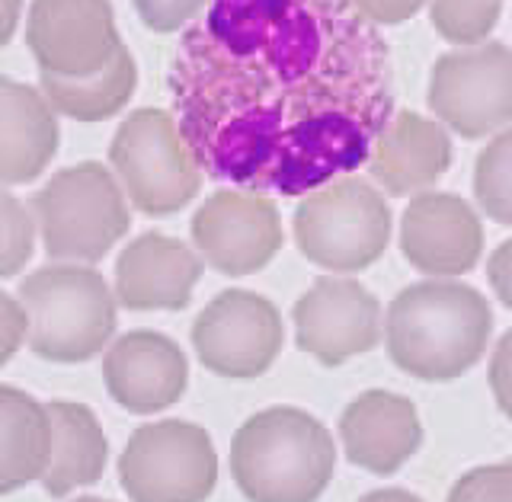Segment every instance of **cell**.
Here are the masks:
<instances>
[{"label":"cell","instance_id":"6da1fadb","mask_svg":"<svg viewBox=\"0 0 512 502\" xmlns=\"http://www.w3.org/2000/svg\"><path fill=\"white\" fill-rule=\"evenodd\" d=\"M176 125L212 180L308 196L391 122V52L352 0H212L170 68Z\"/></svg>","mask_w":512,"mask_h":502},{"label":"cell","instance_id":"7a4b0ae2","mask_svg":"<svg viewBox=\"0 0 512 502\" xmlns=\"http://www.w3.org/2000/svg\"><path fill=\"white\" fill-rule=\"evenodd\" d=\"M493 311L464 282H416L391 301L384 317L388 359L416 381H455L484 359Z\"/></svg>","mask_w":512,"mask_h":502},{"label":"cell","instance_id":"3957f363","mask_svg":"<svg viewBox=\"0 0 512 502\" xmlns=\"http://www.w3.org/2000/svg\"><path fill=\"white\" fill-rule=\"evenodd\" d=\"M333 467V435L298 407L260 410L231 442V477L247 502H317Z\"/></svg>","mask_w":512,"mask_h":502},{"label":"cell","instance_id":"277c9868","mask_svg":"<svg viewBox=\"0 0 512 502\" xmlns=\"http://www.w3.org/2000/svg\"><path fill=\"white\" fill-rule=\"evenodd\" d=\"M20 301L29 314V349L45 362L80 365L116 333V295L90 266L55 263L26 275Z\"/></svg>","mask_w":512,"mask_h":502},{"label":"cell","instance_id":"5b68a950","mask_svg":"<svg viewBox=\"0 0 512 502\" xmlns=\"http://www.w3.org/2000/svg\"><path fill=\"white\" fill-rule=\"evenodd\" d=\"M29 208L45 253L58 263H100L132 228L122 183L96 160L58 170Z\"/></svg>","mask_w":512,"mask_h":502},{"label":"cell","instance_id":"8992f818","mask_svg":"<svg viewBox=\"0 0 512 502\" xmlns=\"http://www.w3.org/2000/svg\"><path fill=\"white\" fill-rule=\"evenodd\" d=\"M391 228L384 192L352 173L308 192L295 212L298 250L330 272H362L378 263L391 244Z\"/></svg>","mask_w":512,"mask_h":502},{"label":"cell","instance_id":"52a82bcc","mask_svg":"<svg viewBox=\"0 0 512 502\" xmlns=\"http://www.w3.org/2000/svg\"><path fill=\"white\" fill-rule=\"evenodd\" d=\"M109 164L128 202L148 218L176 215L202 189L199 160L164 109H135L112 135Z\"/></svg>","mask_w":512,"mask_h":502},{"label":"cell","instance_id":"ba28073f","mask_svg":"<svg viewBox=\"0 0 512 502\" xmlns=\"http://www.w3.org/2000/svg\"><path fill=\"white\" fill-rule=\"evenodd\" d=\"M119 483L132 502H205L218 483L212 435L183 419L135 429L119 458Z\"/></svg>","mask_w":512,"mask_h":502},{"label":"cell","instance_id":"9c48e42d","mask_svg":"<svg viewBox=\"0 0 512 502\" xmlns=\"http://www.w3.org/2000/svg\"><path fill=\"white\" fill-rule=\"evenodd\" d=\"M429 109L461 138H487L512 128V48L480 42L432 64Z\"/></svg>","mask_w":512,"mask_h":502},{"label":"cell","instance_id":"30bf717a","mask_svg":"<svg viewBox=\"0 0 512 502\" xmlns=\"http://www.w3.org/2000/svg\"><path fill=\"white\" fill-rule=\"evenodd\" d=\"M282 314L269 298L228 288L212 298L192 323V349L221 378L250 381L272 368L282 352Z\"/></svg>","mask_w":512,"mask_h":502},{"label":"cell","instance_id":"8fae6325","mask_svg":"<svg viewBox=\"0 0 512 502\" xmlns=\"http://www.w3.org/2000/svg\"><path fill=\"white\" fill-rule=\"evenodd\" d=\"M192 244L221 275H253L282 250V218L266 192L218 189L192 218Z\"/></svg>","mask_w":512,"mask_h":502},{"label":"cell","instance_id":"7c38bea8","mask_svg":"<svg viewBox=\"0 0 512 502\" xmlns=\"http://www.w3.org/2000/svg\"><path fill=\"white\" fill-rule=\"evenodd\" d=\"M26 45L42 74L90 77L119 55L122 39L109 0H32Z\"/></svg>","mask_w":512,"mask_h":502},{"label":"cell","instance_id":"4fadbf2b","mask_svg":"<svg viewBox=\"0 0 512 502\" xmlns=\"http://www.w3.org/2000/svg\"><path fill=\"white\" fill-rule=\"evenodd\" d=\"M295 343L320 365L336 368L362 352H372L381 339V304L356 279L324 275L295 301Z\"/></svg>","mask_w":512,"mask_h":502},{"label":"cell","instance_id":"5bb4252c","mask_svg":"<svg viewBox=\"0 0 512 502\" xmlns=\"http://www.w3.org/2000/svg\"><path fill=\"white\" fill-rule=\"evenodd\" d=\"M400 250L416 272L455 279L484 253V224L455 192H416L400 218Z\"/></svg>","mask_w":512,"mask_h":502},{"label":"cell","instance_id":"9a60e30c","mask_svg":"<svg viewBox=\"0 0 512 502\" xmlns=\"http://www.w3.org/2000/svg\"><path fill=\"white\" fill-rule=\"evenodd\" d=\"M103 381L122 410L151 416L180 403L189 384V362L170 336L154 330H132L109 346L103 359Z\"/></svg>","mask_w":512,"mask_h":502},{"label":"cell","instance_id":"2e32d148","mask_svg":"<svg viewBox=\"0 0 512 502\" xmlns=\"http://www.w3.org/2000/svg\"><path fill=\"white\" fill-rule=\"evenodd\" d=\"M205 259L167 234H141L119 253L116 301L128 311H183L202 279Z\"/></svg>","mask_w":512,"mask_h":502},{"label":"cell","instance_id":"e0dca14e","mask_svg":"<svg viewBox=\"0 0 512 502\" xmlns=\"http://www.w3.org/2000/svg\"><path fill=\"white\" fill-rule=\"evenodd\" d=\"M340 442L349 464L375 477H391L423 445V423L410 397L365 391L340 416Z\"/></svg>","mask_w":512,"mask_h":502},{"label":"cell","instance_id":"ac0fdd59","mask_svg":"<svg viewBox=\"0 0 512 502\" xmlns=\"http://www.w3.org/2000/svg\"><path fill=\"white\" fill-rule=\"evenodd\" d=\"M452 167V138L445 125L420 112H397L375 141L368 157V173L384 189V196L400 199L426 192Z\"/></svg>","mask_w":512,"mask_h":502},{"label":"cell","instance_id":"d6986e66","mask_svg":"<svg viewBox=\"0 0 512 502\" xmlns=\"http://www.w3.org/2000/svg\"><path fill=\"white\" fill-rule=\"evenodd\" d=\"M58 112L45 93L0 77V186L32 183L58 154Z\"/></svg>","mask_w":512,"mask_h":502},{"label":"cell","instance_id":"ffe728a7","mask_svg":"<svg viewBox=\"0 0 512 502\" xmlns=\"http://www.w3.org/2000/svg\"><path fill=\"white\" fill-rule=\"evenodd\" d=\"M45 407L52 419V451L42 474V490L61 499L80 487L100 483L109 461V442L96 413L74 400H52Z\"/></svg>","mask_w":512,"mask_h":502},{"label":"cell","instance_id":"44dd1931","mask_svg":"<svg viewBox=\"0 0 512 502\" xmlns=\"http://www.w3.org/2000/svg\"><path fill=\"white\" fill-rule=\"evenodd\" d=\"M52 451L48 407L20 387L0 384V496L42 480Z\"/></svg>","mask_w":512,"mask_h":502},{"label":"cell","instance_id":"7402d4cb","mask_svg":"<svg viewBox=\"0 0 512 502\" xmlns=\"http://www.w3.org/2000/svg\"><path fill=\"white\" fill-rule=\"evenodd\" d=\"M138 87V68L132 52L122 45L119 55L112 58L103 71L90 77H58L39 71V90L52 103L55 112L77 122H103L119 116L135 96Z\"/></svg>","mask_w":512,"mask_h":502},{"label":"cell","instance_id":"603a6c76","mask_svg":"<svg viewBox=\"0 0 512 502\" xmlns=\"http://www.w3.org/2000/svg\"><path fill=\"white\" fill-rule=\"evenodd\" d=\"M474 196L480 212L496 224H512V128L493 135L477 157Z\"/></svg>","mask_w":512,"mask_h":502},{"label":"cell","instance_id":"cb8c5ba5","mask_svg":"<svg viewBox=\"0 0 512 502\" xmlns=\"http://www.w3.org/2000/svg\"><path fill=\"white\" fill-rule=\"evenodd\" d=\"M429 16L436 32L452 45H480L503 16V0H432Z\"/></svg>","mask_w":512,"mask_h":502},{"label":"cell","instance_id":"d4e9b609","mask_svg":"<svg viewBox=\"0 0 512 502\" xmlns=\"http://www.w3.org/2000/svg\"><path fill=\"white\" fill-rule=\"evenodd\" d=\"M36 215L10 192H0V279L23 272L36 250Z\"/></svg>","mask_w":512,"mask_h":502},{"label":"cell","instance_id":"484cf974","mask_svg":"<svg viewBox=\"0 0 512 502\" xmlns=\"http://www.w3.org/2000/svg\"><path fill=\"white\" fill-rule=\"evenodd\" d=\"M448 502H512V461L484 464L461 474Z\"/></svg>","mask_w":512,"mask_h":502},{"label":"cell","instance_id":"4316f807","mask_svg":"<svg viewBox=\"0 0 512 502\" xmlns=\"http://www.w3.org/2000/svg\"><path fill=\"white\" fill-rule=\"evenodd\" d=\"M135 13L151 32H176L202 16L212 0H132Z\"/></svg>","mask_w":512,"mask_h":502},{"label":"cell","instance_id":"83f0119b","mask_svg":"<svg viewBox=\"0 0 512 502\" xmlns=\"http://www.w3.org/2000/svg\"><path fill=\"white\" fill-rule=\"evenodd\" d=\"M29 339V314L20 298L0 288V368H4Z\"/></svg>","mask_w":512,"mask_h":502},{"label":"cell","instance_id":"f1b7e54d","mask_svg":"<svg viewBox=\"0 0 512 502\" xmlns=\"http://www.w3.org/2000/svg\"><path fill=\"white\" fill-rule=\"evenodd\" d=\"M487 381H490L496 407H500V413L512 423V327L500 336V343L493 349Z\"/></svg>","mask_w":512,"mask_h":502},{"label":"cell","instance_id":"f546056e","mask_svg":"<svg viewBox=\"0 0 512 502\" xmlns=\"http://www.w3.org/2000/svg\"><path fill=\"white\" fill-rule=\"evenodd\" d=\"M375 26H397L416 16L426 0H352Z\"/></svg>","mask_w":512,"mask_h":502},{"label":"cell","instance_id":"4dcf8cb0","mask_svg":"<svg viewBox=\"0 0 512 502\" xmlns=\"http://www.w3.org/2000/svg\"><path fill=\"white\" fill-rule=\"evenodd\" d=\"M487 279L496 291V298L503 301V307L512 311V237L503 240L487 259Z\"/></svg>","mask_w":512,"mask_h":502},{"label":"cell","instance_id":"1f68e13d","mask_svg":"<svg viewBox=\"0 0 512 502\" xmlns=\"http://www.w3.org/2000/svg\"><path fill=\"white\" fill-rule=\"evenodd\" d=\"M20 13H23V0H0V48L16 36Z\"/></svg>","mask_w":512,"mask_h":502},{"label":"cell","instance_id":"d6a6232c","mask_svg":"<svg viewBox=\"0 0 512 502\" xmlns=\"http://www.w3.org/2000/svg\"><path fill=\"white\" fill-rule=\"evenodd\" d=\"M359 502H423L420 496H413L407 490H397V487H384V490H372L365 493Z\"/></svg>","mask_w":512,"mask_h":502},{"label":"cell","instance_id":"836d02e7","mask_svg":"<svg viewBox=\"0 0 512 502\" xmlns=\"http://www.w3.org/2000/svg\"><path fill=\"white\" fill-rule=\"evenodd\" d=\"M74 502H109V499H100V496H80V499H74Z\"/></svg>","mask_w":512,"mask_h":502},{"label":"cell","instance_id":"e575fe53","mask_svg":"<svg viewBox=\"0 0 512 502\" xmlns=\"http://www.w3.org/2000/svg\"><path fill=\"white\" fill-rule=\"evenodd\" d=\"M509 461H512V458H509Z\"/></svg>","mask_w":512,"mask_h":502}]
</instances>
